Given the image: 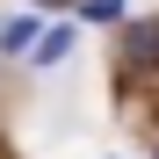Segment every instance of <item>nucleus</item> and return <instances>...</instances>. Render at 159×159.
Returning a JSON list of instances; mask_svg holds the SVG:
<instances>
[{
  "label": "nucleus",
  "mask_w": 159,
  "mask_h": 159,
  "mask_svg": "<svg viewBox=\"0 0 159 159\" xmlns=\"http://www.w3.org/2000/svg\"><path fill=\"white\" fill-rule=\"evenodd\" d=\"M123 65L130 72H159V22H130L123 29Z\"/></svg>",
  "instance_id": "f257e3e1"
},
{
  "label": "nucleus",
  "mask_w": 159,
  "mask_h": 159,
  "mask_svg": "<svg viewBox=\"0 0 159 159\" xmlns=\"http://www.w3.org/2000/svg\"><path fill=\"white\" fill-rule=\"evenodd\" d=\"M36 43H43V22H36V15H15L7 29H0V51H7V58H29Z\"/></svg>",
  "instance_id": "f03ea898"
},
{
  "label": "nucleus",
  "mask_w": 159,
  "mask_h": 159,
  "mask_svg": "<svg viewBox=\"0 0 159 159\" xmlns=\"http://www.w3.org/2000/svg\"><path fill=\"white\" fill-rule=\"evenodd\" d=\"M65 51H72V29H43V43L29 51V58H36V65H58Z\"/></svg>",
  "instance_id": "7ed1b4c3"
},
{
  "label": "nucleus",
  "mask_w": 159,
  "mask_h": 159,
  "mask_svg": "<svg viewBox=\"0 0 159 159\" xmlns=\"http://www.w3.org/2000/svg\"><path fill=\"white\" fill-rule=\"evenodd\" d=\"M80 15L87 22H123V0H80Z\"/></svg>",
  "instance_id": "20e7f679"
},
{
  "label": "nucleus",
  "mask_w": 159,
  "mask_h": 159,
  "mask_svg": "<svg viewBox=\"0 0 159 159\" xmlns=\"http://www.w3.org/2000/svg\"><path fill=\"white\" fill-rule=\"evenodd\" d=\"M29 7H72V0H29Z\"/></svg>",
  "instance_id": "39448f33"
}]
</instances>
